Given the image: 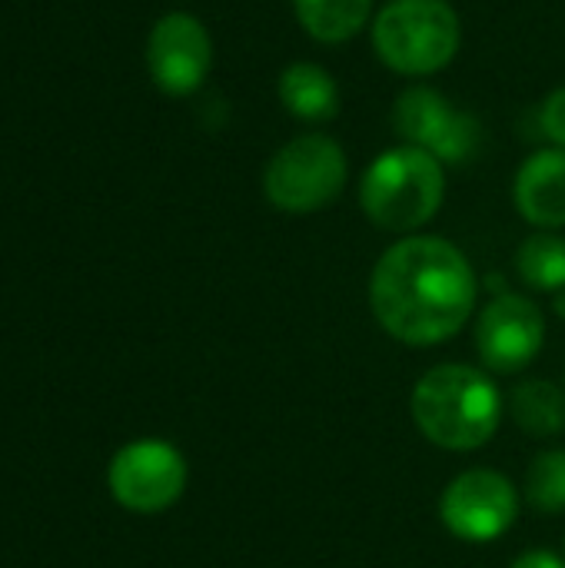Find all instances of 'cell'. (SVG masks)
I'll list each match as a JSON object with an SVG mask.
<instances>
[{"label":"cell","instance_id":"7c38bea8","mask_svg":"<svg viewBox=\"0 0 565 568\" xmlns=\"http://www.w3.org/2000/svg\"><path fill=\"white\" fill-rule=\"evenodd\" d=\"M276 97L293 120L330 123L340 113V83L313 60H293L276 77Z\"/></svg>","mask_w":565,"mask_h":568},{"label":"cell","instance_id":"e0dca14e","mask_svg":"<svg viewBox=\"0 0 565 568\" xmlns=\"http://www.w3.org/2000/svg\"><path fill=\"white\" fill-rule=\"evenodd\" d=\"M536 123H539V133L546 136L549 146H563L565 150V83L556 87L553 93H546V100L539 103Z\"/></svg>","mask_w":565,"mask_h":568},{"label":"cell","instance_id":"277c9868","mask_svg":"<svg viewBox=\"0 0 565 568\" xmlns=\"http://www.w3.org/2000/svg\"><path fill=\"white\" fill-rule=\"evenodd\" d=\"M370 37L386 70L423 80L456 60L463 20L450 0H386L370 23Z\"/></svg>","mask_w":565,"mask_h":568},{"label":"cell","instance_id":"ac0fdd59","mask_svg":"<svg viewBox=\"0 0 565 568\" xmlns=\"http://www.w3.org/2000/svg\"><path fill=\"white\" fill-rule=\"evenodd\" d=\"M513 568H565V559H559L549 549H529L513 562Z\"/></svg>","mask_w":565,"mask_h":568},{"label":"cell","instance_id":"52a82bcc","mask_svg":"<svg viewBox=\"0 0 565 568\" xmlns=\"http://www.w3.org/2000/svg\"><path fill=\"white\" fill-rule=\"evenodd\" d=\"M186 479L190 469L183 453L163 439H137L123 446L107 469L110 496L137 516H157L170 509L183 496Z\"/></svg>","mask_w":565,"mask_h":568},{"label":"cell","instance_id":"6da1fadb","mask_svg":"<svg viewBox=\"0 0 565 568\" xmlns=\"http://www.w3.org/2000/svg\"><path fill=\"white\" fill-rule=\"evenodd\" d=\"M370 310L380 329L403 346H440L473 316L480 276L470 256L430 233L400 236L370 273Z\"/></svg>","mask_w":565,"mask_h":568},{"label":"cell","instance_id":"7a4b0ae2","mask_svg":"<svg viewBox=\"0 0 565 568\" xmlns=\"http://www.w3.org/2000/svg\"><path fill=\"white\" fill-rule=\"evenodd\" d=\"M410 413L423 439L446 453L483 449L503 423V393L476 366L440 363L420 376Z\"/></svg>","mask_w":565,"mask_h":568},{"label":"cell","instance_id":"5bb4252c","mask_svg":"<svg viewBox=\"0 0 565 568\" xmlns=\"http://www.w3.org/2000/svg\"><path fill=\"white\" fill-rule=\"evenodd\" d=\"M513 423L533 439H553L565 433V389L553 379H523L509 393Z\"/></svg>","mask_w":565,"mask_h":568},{"label":"cell","instance_id":"d6986e66","mask_svg":"<svg viewBox=\"0 0 565 568\" xmlns=\"http://www.w3.org/2000/svg\"><path fill=\"white\" fill-rule=\"evenodd\" d=\"M556 313H559V316H565V290L559 293V296H556Z\"/></svg>","mask_w":565,"mask_h":568},{"label":"cell","instance_id":"3957f363","mask_svg":"<svg viewBox=\"0 0 565 568\" xmlns=\"http://www.w3.org/2000/svg\"><path fill=\"white\" fill-rule=\"evenodd\" d=\"M443 200L446 163L410 143L383 150L360 176V210L383 233H420L440 213Z\"/></svg>","mask_w":565,"mask_h":568},{"label":"cell","instance_id":"ba28073f","mask_svg":"<svg viewBox=\"0 0 565 568\" xmlns=\"http://www.w3.org/2000/svg\"><path fill=\"white\" fill-rule=\"evenodd\" d=\"M440 519L460 542H496L519 519V489L496 469H466L443 489Z\"/></svg>","mask_w":565,"mask_h":568},{"label":"cell","instance_id":"8fae6325","mask_svg":"<svg viewBox=\"0 0 565 568\" xmlns=\"http://www.w3.org/2000/svg\"><path fill=\"white\" fill-rule=\"evenodd\" d=\"M513 203L519 216L536 230L565 226V150H533L513 176Z\"/></svg>","mask_w":565,"mask_h":568},{"label":"cell","instance_id":"5b68a950","mask_svg":"<svg viewBox=\"0 0 565 568\" xmlns=\"http://www.w3.org/2000/svg\"><path fill=\"white\" fill-rule=\"evenodd\" d=\"M350 180V160L340 140L323 130L286 140L263 170V196L286 216H310L340 200Z\"/></svg>","mask_w":565,"mask_h":568},{"label":"cell","instance_id":"9a60e30c","mask_svg":"<svg viewBox=\"0 0 565 568\" xmlns=\"http://www.w3.org/2000/svg\"><path fill=\"white\" fill-rule=\"evenodd\" d=\"M516 276L536 293L565 290V236L556 230H536L516 250Z\"/></svg>","mask_w":565,"mask_h":568},{"label":"cell","instance_id":"8992f818","mask_svg":"<svg viewBox=\"0 0 565 568\" xmlns=\"http://www.w3.org/2000/svg\"><path fill=\"white\" fill-rule=\"evenodd\" d=\"M400 143L433 153L446 166L470 163L483 143V123L430 83H410L393 103Z\"/></svg>","mask_w":565,"mask_h":568},{"label":"cell","instance_id":"2e32d148","mask_svg":"<svg viewBox=\"0 0 565 568\" xmlns=\"http://www.w3.org/2000/svg\"><path fill=\"white\" fill-rule=\"evenodd\" d=\"M523 496L543 516L565 513V449H546L529 463Z\"/></svg>","mask_w":565,"mask_h":568},{"label":"cell","instance_id":"4fadbf2b","mask_svg":"<svg viewBox=\"0 0 565 568\" xmlns=\"http://www.w3.org/2000/svg\"><path fill=\"white\" fill-rule=\"evenodd\" d=\"M296 23L316 43L336 47L373 23V0H293Z\"/></svg>","mask_w":565,"mask_h":568},{"label":"cell","instance_id":"9c48e42d","mask_svg":"<svg viewBox=\"0 0 565 568\" xmlns=\"http://www.w3.org/2000/svg\"><path fill=\"white\" fill-rule=\"evenodd\" d=\"M147 70L167 97H193L213 70V37L196 13L170 10L147 37Z\"/></svg>","mask_w":565,"mask_h":568},{"label":"cell","instance_id":"30bf717a","mask_svg":"<svg viewBox=\"0 0 565 568\" xmlns=\"http://www.w3.org/2000/svg\"><path fill=\"white\" fill-rule=\"evenodd\" d=\"M546 343V316L523 293H496L476 316V353L490 373H523Z\"/></svg>","mask_w":565,"mask_h":568}]
</instances>
